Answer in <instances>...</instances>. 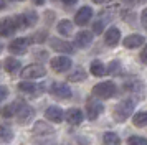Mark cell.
<instances>
[{
	"label": "cell",
	"instance_id": "26",
	"mask_svg": "<svg viewBox=\"0 0 147 145\" xmlns=\"http://www.w3.org/2000/svg\"><path fill=\"white\" fill-rule=\"evenodd\" d=\"M86 72H84V69H76V71L73 72V74H69L68 76V81L69 83H81V81H84L86 79Z\"/></svg>",
	"mask_w": 147,
	"mask_h": 145
},
{
	"label": "cell",
	"instance_id": "37",
	"mask_svg": "<svg viewBox=\"0 0 147 145\" xmlns=\"http://www.w3.org/2000/svg\"><path fill=\"white\" fill-rule=\"evenodd\" d=\"M94 3H104V0H93Z\"/></svg>",
	"mask_w": 147,
	"mask_h": 145
},
{
	"label": "cell",
	"instance_id": "33",
	"mask_svg": "<svg viewBox=\"0 0 147 145\" xmlns=\"http://www.w3.org/2000/svg\"><path fill=\"white\" fill-rule=\"evenodd\" d=\"M140 21H142L144 28H147V8H144V12H142V15H140Z\"/></svg>",
	"mask_w": 147,
	"mask_h": 145
},
{
	"label": "cell",
	"instance_id": "38",
	"mask_svg": "<svg viewBox=\"0 0 147 145\" xmlns=\"http://www.w3.org/2000/svg\"><path fill=\"white\" fill-rule=\"evenodd\" d=\"M17 2H22V0H17Z\"/></svg>",
	"mask_w": 147,
	"mask_h": 145
},
{
	"label": "cell",
	"instance_id": "19",
	"mask_svg": "<svg viewBox=\"0 0 147 145\" xmlns=\"http://www.w3.org/2000/svg\"><path fill=\"white\" fill-rule=\"evenodd\" d=\"M119 40H121V32L117 28H114V26H111V28L104 33V41H106V45L111 46V48H114V46L117 45Z\"/></svg>",
	"mask_w": 147,
	"mask_h": 145
},
{
	"label": "cell",
	"instance_id": "6",
	"mask_svg": "<svg viewBox=\"0 0 147 145\" xmlns=\"http://www.w3.org/2000/svg\"><path fill=\"white\" fill-rule=\"evenodd\" d=\"M47 74V69L41 64H28L22 69V78L23 79H38Z\"/></svg>",
	"mask_w": 147,
	"mask_h": 145
},
{
	"label": "cell",
	"instance_id": "3",
	"mask_svg": "<svg viewBox=\"0 0 147 145\" xmlns=\"http://www.w3.org/2000/svg\"><path fill=\"white\" fill-rule=\"evenodd\" d=\"M116 91L117 87L113 81H104L93 87V96H96L98 99H111L113 96H116Z\"/></svg>",
	"mask_w": 147,
	"mask_h": 145
},
{
	"label": "cell",
	"instance_id": "23",
	"mask_svg": "<svg viewBox=\"0 0 147 145\" xmlns=\"http://www.w3.org/2000/svg\"><path fill=\"white\" fill-rule=\"evenodd\" d=\"M102 145H121V138L114 132H106L102 135Z\"/></svg>",
	"mask_w": 147,
	"mask_h": 145
},
{
	"label": "cell",
	"instance_id": "14",
	"mask_svg": "<svg viewBox=\"0 0 147 145\" xmlns=\"http://www.w3.org/2000/svg\"><path fill=\"white\" fill-rule=\"evenodd\" d=\"M91 43H93V33L88 30H83L74 36V45L78 48H88Z\"/></svg>",
	"mask_w": 147,
	"mask_h": 145
},
{
	"label": "cell",
	"instance_id": "20",
	"mask_svg": "<svg viewBox=\"0 0 147 145\" xmlns=\"http://www.w3.org/2000/svg\"><path fill=\"white\" fill-rule=\"evenodd\" d=\"M3 69L7 72H10V74H17V72L22 69V63L18 61V59H15V58H7L5 61H3Z\"/></svg>",
	"mask_w": 147,
	"mask_h": 145
},
{
	"label": "cell",
	"instance_id": "25",
	"mask_svg": "<svg viewBox=\"0 0 147 145\" xmlns=\"http://www.w3.org/2000/svg\"><path fill=\"white\" fill-rule=\"evenodd\" d=\"M12 140H13V130L7 124H2V142L3 144H8Z\"/></svg>",
	"mask_w": 147,
	"mask_h": 145
},
{
	"label": "cell",
	"instance_id": "30",
	"mask_svg": "<svg viewBox=\"0 0 147 145\" xmlns=\"http://www.w3.org/2000/svg\"><path fill=\"white\" fill-rule=\"evenodd\" d=\"M104 23H106V20H104V18L99 20V21H94V25H93V32L96 33V35L102 33V30H104Z\"/></svg>",
	"mask_w": 147,
	"mask_h": 145
},
{
	"label": "cell",
	"instance_id": "7",
	"mask_svg": "<svg viewBox=\"0 0 147 145\" xmlns=\"http://www.w3.org/2000/svg\"><path fill=\"white\" fill-rule=\"evenodd\" d=\"M50 92L56 99H63V101L71 97V87L66 83H53L51 87H50Z\"/></svg>",
	"mask_w": 147,
	"mask_h": 145
},
{
	"label": "cell",
	"instance_id": "36",
	"mask_svg": "<svg viewBox=\"0 0 147 145\" xmlns=\"http://www.w3.org/2000/svg\"><path fill=\"white\" fill-rule=\"evenodd\" d=\"M33 3L40 7V5H43V3H45V0H33Z\"/></svg>",
	"mask_w": 147,
	"mask_h": 145
},
{
	"label": "cell",
	"instance_id": "31",
	"mask_svg": "<svg viewBox=\"0 0 147 145\" xmlns=\"http://www.w3.org/2000/svg\"><path fill=\"white\" fill-rule=\"evenodd\" d=\"M45 36H47V33H45V32H41L40 35H38V33H36V35H35V36H32V40H35V41H38V43H41V41H43V40H45Z\"/></svg>",
	"mask_w": 147,
	"mask_h": 145
},
{
	"label": "cell",
	"instance_id": "16",
	"mask_svg": "<svg viewBox=\"0 0 147 145\" xmlns=\"http://www.w3.org/2000/svg\"><path fill=\"white\" fill-rule=\"evenodd\" d=\"M0 30H2V36H10V35H13L17 30H20V28H18L17 20H15V17H13V18H5L3 20Z\"/></svg>",
	"mask_w": 147,
	"mask_h": 145
},
{
	"label": "cell",
	"instance_id": "11",
	"mask_svg": "<svg viewBox=\"0 0 147 145\" xmlns=\"http://www.w3.org/2000/svg\"><path fill=\"white\" fill-rule=\"evenodd\" d=\"M91 18H93V8L91 7H81L76 13V17H74V21H76V25L84 26L91 21Z\"/></svg>",
	"mask_w": 147,
	"mask_h": 145
},
{
	"label": "cell",
	"instance_id": "2",
	"mask_svg": "<svg viewBox=\"0 0 147 145\" xmlns=\"http://www.w3.org/2000/svg\"><path fill=\"white\" fill-rule=\"evenodd\" d=\"M134 107H136V99H124L121 101L119 104L114 107V112H113V117L116 122H124L127 119L131 117Z\"/></svg>",
	"mask_w": 147,
	"mask_h": 145
},
{
	"label": "cell",
	"instance_id": "13",
	"mask_svg": "<svg viewBox=\"0 0 147 145\" xmlns=\"http://www.w3.org/2000/svg\"><path fill=\"white\" fill-rule=\"evenodd\" d=\"M18 91L25 92V94H30V96H35L38 92L43 91V86H38L36 83H30V79H23V83L18 84Z\"/></svg>",
	"mask_w": 147,
	"mask_h": 145
},
{
	"label": "cell",
	"instance_id": "1",
	"mask_svg": "<svg viewBox=\"0 0 147 145\" xmlns=\"http://www.w3.org/2000/svg\"><path fill=\"white\" fill-rule=\"evenodd\" d=\"M55 134H56L55 129L48 124V122H43V120L35 122L33 135H35V140L38 142V145H53L55 138H56Z\"/></svg>",
	"mask_w": 147,
	"mask_h": 145
},
{
	"label": "cell",
	"instance_id": "32",
	"mask_svg": "<svg viewBox=\"0 0 147 145\" xmlns=\"http://www.w3.org/2000/svg\"><path fill=\"white\" fill-rule=\"evenodd\" d=\"M140 61H142L144 64H147V45L144 46V50L140 51Z\"/></svg>",
	"mask_w": 147,
	"mask_h": 145
},
{
	"label": "cell",
	"instance_id": "4",
	"mask_svg": "<svg viewBox=\"0 0 147 145\" xmlns=\"http://www.w3.org/2000/svg\"><path fill=\"white\" fill-rule=\"evenodd\" d=\"M102 111H104V107H102V104L98 101L96 96H94V97H89L86 101V115H88L89 120H96V119L102 114Z\"/></svg>",
	"mask_w": 147,
	"mask_h": 145
},
{
	"label": "cell",
	"instance_id": "34",
	"mask_svg": "<svg viewBox=\"0 0 147 145\" xmlns=\"http://www.w3.org/2000/svg\"><path fill=\"white\" fill-rule=\"evenodd\" d=\"M0 97H2V101L7 99V87H5V86H2V96H0Z\"/></svg>",
	"mask_w": 147,
	"mask_h": 145
},
{
	"label": "cell",
	"instance_id": "28",
	"mask_svg": "<svg viewBox=\"0 0 147 145\" xmlns=\"http://www.w3.org/2000/svg\"><path fill=\"white\" fill-rule=\"evenodd\" d=\"M127 145H147V138L140 135H131L127 138Z\"/></svg>",
	"mask_w": 147,
	"mask_h": 145
},
{
	"label": "cell",
	"instance_id": "10",
	"mask_svg": "<svg viewBox=\"0 0 147 145\" xmlns=\"http://www.w3.org/2000/svg\"><path fill=\"white\" fill-rule=\"evenodd\" d=\"M50 64H51V69L53 71L65 72L71 68V59L68 58V56H56V58H53L50 61Z\"/></svg>",
	"mask_w": 147,
	"mask_h": 145
},
{
	"label": "cell",
	"instance_id": "22",
	"mask_svg": "<svg viewBox=\"0 0 147 145\" xmlns=\"http://www.w3.org/2000/svg\"><path fill=\"white\" fill-rule=\"evenodd\" d=\"M89 69H91V74H94V76H98V78H101V76H104L107 72V68L104 66V63H101V61H93L91 63V66H89Z\"/></svg>",
	"mask_w": 147,
	"mask_h": 145
},
{
	"label": "cell",
	"instance_id": "17",
	"mask_svg": "<svg viewBox=\"0 0 147 145\" xmlns=\"http://www.w3.org/2000/svg\"><path fill=\"white\" fill-rule=\"evenodd\" d=\"M83 119H84V114H83L81 109L73 107V109H68V111H66V122H68V124L80 125L81 122H83Z\"/></svg>",
	"mask_w": 147,
	"mask_h": 145
},
{
	"label": "cell",
	"instance_id": "24",
	"mask_svg": "<svg viewBox=\"0 0 147 145\" xmlns=\"http://www.w3.org/2000/svg\"><path fill=\"white\" fill-rule=\"evenodd\" d=\"M132 124L136 125V127H147V111L137 112L132 117Z\"/></svg>",
	"mask_w": 147,
	"mask_h": 145
},
{
	"label": "cell",
	"instance_id": "29",
	"mask_svg": "<svg viewBox=\"0 0 147 145\" xmlns=\"http://www.w3.org/2000/svg\"><path fill=\"white\" fill-rule=\"evenodd\" d=\"M119 71H121V63L119 61H113L111 64H109V68H107V72H111V74H119Z\"/></svg>",
	"mask_w": 147,
	"mask_h": 145
},
{
	"label": "cell",
	"instance_id": "12",
	"mask_svg": "<svg viewBox=\"0 0 147 145\" xmlns=\"http://www.w3.org/2000/svg\"><path fill=\"white\" fill-rule=\"evenodd\" d=\"M45 117H47L50 122H61L63 119L66 117V114H65L63 109L58 107V105H48L47 111H45Z\"/></svg>",
	"mask_w": 147,
	"mask_h": 145
},
{
	"label": "cell",
	"instance_id": "15",
	"mask_svg": "<svg viewBox=\"0 0 147 145\" xmlns=\"http://www.w3.org/2000/svg\"><path fill=\"white\" fill-rule=\"evenodd\" d=\"M15 20H17L18 28H27V26H32L35 21H36V15H35L33 12L20 13V15H15Z\"/></svg>",
	"mask_w": 147,
	"mask_h": 145
},
{
	"label": "cell",
	"instance_id": "21",
	"mask_svg": "<svg viewBox=\"0 0 147 145\" xmlns=\"http://www.w3.org/2000/svg\"><path fill=\"white\" fill-rule=\"evenodd\" d=\"M56 30H58V33H60L61 36H69L71 33H73V23L69 21V20H61V21H58V25H56Z\"/></svg>",
	"mask_w": 147,
	"mask_h": 145
},
{
	"label": "cell",
	"instance_id": "5",
	"mask_svg": "<svg viewBox=\"0 0 147 145\" xmlns=\"http://www.w3.org/2000/svg\"><path fill=\"white\" fill-rule=\"evenodd\" d=\"M33 107L32 105H28L27 102H23V101H18L17 102V115L15 117L18 119V122L20 124H27L28 120H32L33 119Z\"/></svg>",
	"mask_w": 147,
	"mask_h": 145
},
{
	"label": "cell",
	"instance_id": "8",
	"mask_svg": "<svg viewBox=\"0 0 147 145\" xmlns=\"http://www.w3.org/2000/svg\"><path fill=\"white\" fill-rule=\"evenodd\" d=\"M30 40L32 38H15L10 45H8V50L12 54H17V56H20V54H25L28 50V46H30Z\"/></svg>",
	"mask_w": 147,
	"mask_h": 145
},
{
	"label": "cell",
	"instance_id": "27",
	"mask_svg": "<svg viewBox=\"0 0 147 145\" xmlns=\"http://www.w3.org/2000/svg\"><path fill=\"white\" fill-rule=\"evenodd\" d=\"M2 115H3L5 119H10V117H13V115H17V102L3 105V109H2Z\"/></svg>",
	"mask_w": 147,
	"mask_h": 145
},
{
	"label": "cell",
	"instance_id": "18",
	"mask_svg": "<svg viewBox=\"0 0 147 145\" xmlns=\"http://www.w3.org/2000/svg\"><path fill=\"white\" fill-rule=\"evenodd\" d=\"M144 43H146V40H144V36H142V35H129V36H126V38H124V41H122L124 48H127V50L139 48V46L144 45Z\"/></svg>",
	"mask_w": 147,
	"mask_h": 145
},
{
	"label": "cell",
	"instance_id": "35",
	"mask_svg": "<svg viewBox=\"0 0 147 145\" xmlns=\"http://www.w3.org/2000/svg\"><path fill=\"white\" fill-rule=\"evenodd\" d=\"M61 2H63L65 5H73V3H76V2H78V0H61Z\"/></svg>",
	"mask_w": 147,
	"mask_h": 145
},
{
	"label": "cell",
	"instance_id": "9",
	"mask_svg": "<svg viewBox=\"0 0 147 145\" xmlns=\"http://www.w3.org/2000/svg\"><path fill=\"white\" fill-rule=\"evenodd\" d=\"M50 46H51V50H55L58 53H63V54L74 53V46L71 43H68L66 40H61V38H51L50 40Z\"/></svg>",
	"mask_w": 147,
	"mask_h": 145
}]
</instances>
